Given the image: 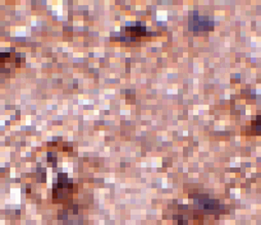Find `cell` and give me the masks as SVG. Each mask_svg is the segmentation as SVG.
I'll return each mask as SVG.
<instances>
[{
  "instance_id": "6da1fadb",
  "label": "cell",
  "mask_w": 261,
  "mask_h": 225,
  "mask_svg": "<svg viewBox=\"0 0 261 225\" xmlns=\"http://www.w3.org/2000/svg\"><path fill=\"white\" fill-rule=\"evenodd\" d=\"M188 29L194 32H204L214 29V23L204 16H195L190 18L188 23Z\"/></svg>"
},
{
  "instance_id": "7a4b0ae2",
  "label": "cell",
  "mask_w": 261,
  "mask_h": 225,
  "mask_svg": "<svg viewBox=\"0 0 261 225\" xmlns=\"http://www.w3.org/2000/svg\"><path fill=\"white\" fill-rule=\"evenodd\" d=\"M252 128L256 133H261V116H258L256 121L252 123Z\"/></svg>"
}]
</instances>
